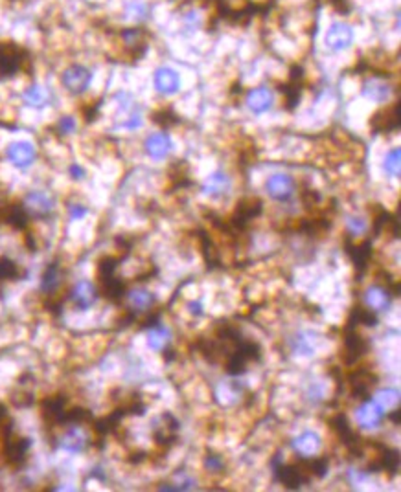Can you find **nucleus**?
Wrapping results in <instances>:
<instances>
[{"mask_svg":"<svg viewBox=\"0 0 401 492\" xmlns=\"http://www.w3.org/2000/svg\"><path fill=\"white\" fill-rule=\"evenodd\" d=\"M357 32L356 26L348 21H334L328 24V28L324 32L323 45L329 54H345L356 45Z\"/></svg>","mask_w":401,"mask_h":492,"instance_id":"1","label":"nucleus"},{"mask_svg":"<svg viewBox=\"0 0 401 492\" xmlns=\"http://www.w3.org/2000/svg\"><path fill=\"white\" fill-rule=\"evenodd\" d=\"M92 79H94V72L92 68H89L83 63H72L68 65L59 76L61 87L67 90L68 94L72 96H83L87 90L91 89Z\"/></svg>","mask_w":401,"mask_h":492,"instance_id":"2","label":"nucleus"},{"mask_svg":"<svg viewBox=\"0 0 401 492\" xmlns=\"http://www.w3.org/2000/svg\"><path fill=\"white\" fill-rule=\"evenodd\" d=\"M267 197L274 202H289L293 201V197L296 195V180L293 175L289 173H278L269 175L263 184Z\"/></svg>","mask_w":401,"mask_h":492,"instance_id":"3","label":"nucleus"},{"mask_svg":"<svg viewBox=\"0 0 401 492\" xmlns=\"http://www.w3.org/2000/svg\"><path fill=\"white\" fill-rule=\"evenodd\" d=\"M153 89H155L157 94L164 96V98H173L182 89L181 72L177 68L168 67V65L155 68V72H153Z\"/></svg>","mask_w":401,"mask_h":492,"instance_id":"4","label":"nucleus"},{"mask_svg":"<svg viewBox=\"0 0 401 492\" xmlns=\"http://www.w3.org/2000/svg\"><path fill=\"white\" fill-rule=\"evenodd\" d=\"M23 208L32 217L46 219L56 212V197L46 190H32L24 197Z\"/></svg>","mask_w":401,"mask_h":492,"instance_id":"5","label":"nucleus"},{"mask_svg":"<svg viewBox=\"0 0 401 492\" xmlns=\"http://www.w3.org/2000/svg\"><path fill=\"white\" fill-rule=\"evenodd\" d=\"M6 160L17 169H28L37 162V147L30 140H15L6 147Z\"/></svg>","mask_w":401,"mask_h":492,"instance_id":"6","label":"nucleus"},{"mask_svg":"<svg viewBox=\"0 0 401 492\" xmlns=\"http://www.w3.org/2000/svg\"><path fill=\"white\" fill-rule=\"evenodd\" d=\"M277 103V98H274V90L267 85H260V87H254L250 89L245 96V107L249 109L254 116H261V114H267V112L272 111V107Z\"/></svg>","mask_w":401,"mask_h":492,"instance_id":"7","label":"nucleus"},{"mask_svg":"<svg viewBox=\"0 0 401 492\" xmlns=\"http://www.w3.org/2000/svg\"><path fill=\"white\" fill-rule=\"evenodd\" d=\"M173 138L170 136L168 131H157V133H151L147 135V138L144 140V151L151 160H166L170 157L171 151H173Z\"/></svg>","mask_w":401,"mask_h":492,"instance_id":"8","label":"nucleus"},{"mask_svg":"<svg viewBox=\"0 0 401 492\" xmlns=\"http://www.w3.org/2000/svg\"><path fill=\"white\" fill-rule=\"evenodd\" d=\"M201 191H203L204 197H208L212 201L225 199L232 191V177L223 169H215L204 179Z\"/></svg>","mask_w":401,"mask_h":492,"instance_id":"9","label":"nucleus"},{"mask_svg":"<svg viewBox=\"0 0 401 492\" xmlns=\"http://www.w3.org/2000/svg\"><path fill=\"white\" fill-rule=\"evenodd\" d=\"M274 476L282 485L289 487V489H299L300 485H304L311 480V476L305 470V463H296V465H274Z\"/></svg>","mask_w":401,"mask_h":492,"instance_id":"10","label":"nucleus"},{"mask_svg":"<svg viewBox=\"0 0 401 492\" xmlns=\"http://www.w3.org/2000/svg\"><path fill=\"white\" fill-rule=\"evenodd\" d=\"M392 94H394L392 85L381 78H370L368 81H365L361 87L362 98L368 101H372V103H378V105L389 103V101L392 100Z\"/></svg>","mask_w":401,"mask_h":492,"instance_id":"11","label":"nucleus"},{"mask_svg":"<svg viewBox=\"0 0 401 492\" xmlns=\"http://www.w3.org/2000/svg\"><path fill=\"white\" fill-rule=\"evenodd\" d=\"M70 302L79 311H89L91 307H94L98 302L96 285L89 280L78 281L70 291Z\"/></svg>","mask_w":401,"mask_h":492,"instance_id":"12","label":"nucleus"},{"mask_svg":"<svg viewBox=\"0 0 401 492\" xmlns=\"http://www.w3.org/2000/svg\"><path fill=\"white\" fill-rule=\"evenodd\" d=\"M153 432H155V439L158 445L168 447L177 439V432H179V423L171 414H162L160 417L153 421Z\"/></svg>","mask_w":401,"mask_h":492,"instance_id":"13","label":"nucleus"},{"mask_svg":"<svg viewBox=\"0 0 401 492\" xmlns=\"http://www.w3.org/2000/svg\"><path fill=\"white\" fill-rule=\"evenodd\" d=\"M87 447H89V436H87L85 430L79 428V426H70V428L65 430V434L59 437V448L68 454L85 452Z\"/></svg>","mask_w":401,"mask_h":492,"instance_id":"14","label":"nucleus"},{"mask_svg":"<svg viewBox=\"0 0 401 492\" xmlns=\"http://www.w3.org/2000/svg\"><path fill=\"white\" fill-rule=\"evenodd\" d=\"M52 100H54V94H52V90L46 87V85H41V83H32L28 85L23 92V101L24 105L32 107V109H46V107L50 105Z\"/></svg>","mask_w":401,"mask_h":492,"instance_id":"15","label":"nucleus"},{"mask_svg":"<svg viewBox=\"0 0 401 492\" xmlns=\"http://www.w3.org/2000/svg\"><path fill=\"white\" fill-rule=\"evenodd\" d=\"M383 408H381L376 401H365V403L357 408V423H359L361 428H367V430L378 428V426L383 423Z\"/></svg>","mask_w":401,"mask_h":492,"instance_id":"16","label":"nucleus"},{"mask_svg":"<svg viewBox=\"0 0 401 492\" xmlns=\"http://www.w3.org/2000/svg\"><path fill=\"white\" fill-rule=\"evenodd\" d=\"M149 15H151V4L147 0H127L122 10V17L135 26L146 23Z\"/></svg>","mask_w":401,"mask_h":492,"instance_id":"17","label":"nucleus"},{"mask_svg":"<svg viewBox=\"0 0 401 492\" xmlns=\"http://www.w3.org/2000/svg\"><path fill=\"white\" fill-rule=\"evenodd\" d=\"M291 445H293L294 452L307 459L318 454V450L323 447V441H321V437L315 432H304L299 437H294V441Z\"/></svg>","mask_w":401,"mask_h":492,"instance_id":"18","label":"nucleus"},{"mask_svg":"<svg viewBox=\"0 0 401 492\" xmlns=\"http://www.w3.org/2000/svg\"><path fill=\"white\" fill-rule=\"evenodd\" d=\"M30 445L32 443L26 437H8L6 445H4V458L12 465L23 463L30 450Z\"/></svg>","mask_w":401,"mask_h":492,"instance_id":"19","label":"nucleus"},{"mask_svg":"<svg viewBox=\"0 0 401 492\" xmlns=\"http://www.w3.org/2000/svg\"><path fill=\"white\" fill-rule=\"evenodd\" d=\"M127 303L133 313H146L155 305V294L147 289H133L127 292Z\"/></svg>","mask_w":401,"mask_h":492,"instance_id":"20","label":"nucleus"},{"mask_svg":"<svg viewBox=\"0 0 401 492\" xmlns=\"http://www.w3.org/2000/svg\"><path fill=\"white\" fill-rule=\"evenodd\" d=\"M63 283V269L61 265L52 263L46 267V270L43 272V278H41V291L45 294H56L59 291V287Z\"/></svg>","mask_w":401,"mask_h":492,"instance_id":"21","label":"nucleus"},{"mask_svg":"<svg viewBox=\"0 0 401 492\" xmlns=\"http://www.w3.org/2000/svg\"><path fill=\"white\" fill-rule=\"evenodd\" d=\"M367 342L362 338L361 335H357V333H348V336L345 338V360L346 364H354L356 360L367 353Z\"/></svg>","mask_w":401,"mask_h":492,"instance_id":"22","label":"nucleus"},{"mask_svg":"<svg viewBox=\"0 0 401 492\" xmlns=\"http://www.w3.org/2000/svg\"><path fill=\"white\" fill-rule=\"evenodd\" d=\"M365 302H367L370 311H384L390 305V292L383 287H370L365 292Z\"/></svg>","mask_w":401,"mask_h":492,"instance_id":"23","label":"nucleus"},{"mask_svg":"<svg viewBox=\"0 0 401 492\" xmlns=\"http://www.w3.org/2000/svg\"><path fill=\"white\" fill-rule=\"evenodd\" d=\"M147 347L151 351H164L166 346L170 344V331L162 327V325L153 324L147 331Z\"/></svg>","mask_w":401,"mask_h":492,"instance_id":"24","label":"nucleus"},{"mask_svg":"<svg viewBox=\"0 0 401 492\" xmlns=\"http://www.w3.org/2000/svg\"><path fill=\"white\" fill-rule=\"evenodd\" d=\"M350 384H351V393L354 395H359V397L365 399L368 392H370V388L376 384V377L372 373H368V371H357L356 375L350 379Z\"/></svg>","mask_w":401,"mask_h":492,"instance_id":"25","label":"nucleus"},{"mask_svg":"<svg viewBox=\"0 0 401 492\" xmlns=\"http://www.w3.org/2000/svg\"><path fill=\"white\" fill-rule=\"evenodd\" d=\"M204 26L203 13L197 10H188L181 17V32L184 35H195Z\"/></svg>","mask_w":401,"mask_h":492,"instance_id":"26","label":"nucleus"},{"mask_svg":"<svg viewBox=\"0 0 401 492\" xmlns=\"http://www.w3.org/2000/svg\"><path fill=\"white\" fill-rule=\"evenodd\" d=\"M383 171L390 179H400L401 175V151L400 147H392L383 158Z\"/></svg>","mask_w":401,"mask_h":492,"instance_id":"27","label":"nucleus"},{"mask_svg":"<svg viewBox=\"0 0 401 492\" xmlns=\"http://www.w3.org/2000/svg\"><path fill=\"white\" fill-rule=\"evenodd\" d=\"M21 61H23V59L19 57L17 50L6 48V46L0 48V72L2 74L17 72L19 67H21Z\"/></svg>","mask_w":401,"mask_h":492,"instance_id":"28","label":"nucleus"},{"mask_svg":"<svg viewBox=\"0 0 401 492\" xmlns=\"http://www.w3.org/2000/svg\"><path fill=\"white\" fill-rule=\"evenodd\" d=\"M376 403L381 406V408H394L398 406L400 403V392L395 390V388H384V390H379L376 393V399H373Z\"/></svg>","mask_w":401,"mask_h":492,"instance_id":"29","label":"nucleus"},{"mask_svg":"<svg viewBox=\"0 0 401 492\" xmlns=\"http://www.w3.org/2000/svg\"><path fill=\"white\" fill-rule=\"evenodd\" d=\"M120 41L125 48H136L144 43V34H142V28L138 26H131V28H124L122 34H120Z\"/></svg>","mask_w":401,"mask_h":492,"instance_id":"30","label":"nucleus"},{"mask_svg":"<svg viewBox=\"0 0 401 492\" xmlns=\"http://www.w3.org/2000/svg\"><path fill=\"white\" fill-rule=\"evenodd\" d=\"M56 129L59 135L63 136H70L78 131V120L72 116V114H63L56 123Z\"/></svg>","mask_w":401,"mask_h":492,"instance_id":"31","label":"nucleus"},{"mask_svg":"<svg viewBox=\"0 0 401 492\" xmlns=\"http://www.w3.org/2000/svg\"><path fill=\"white\" fill-rule=\"evenodd\" d=\"M19 267L17 263H13L10 259L0 258V281H8V280H15L19 278Z\"/></svg>","mask_w":401,"mask_h":492,"instance_id":"32","label":"nucleus"},{"mask_svg":"<svg viewBox=\"0 0 401 492\" xmlns=\"http://www.w3.org/2000/svg\"><path fill=\"white\" fill-rule=\"evenodd\" d=\"M350 256L351 259H354V263L357 265V267H361V269H365L368 265V261H370V246L368 245H361V246H354L350 250Z\"/></svg>","mask_w":401,"mask_h":492,"instance_id":"33","label":"nucleus"},{"mask_svg":"<svg viewBox=\"0 0 401 492\" xmlns=\"http://www.w3.org/2000/svg\"><path fill=\"white\" fill-rule=\"evenodd\" d=\"M144 125V116H142L140 111H133L127 112V118H125L124 122H122V129L125 131H138Z\"/></svg>","mask_w":401,"mask_h":492,"instance_id":"34","label":"nucleus"},{"mask_svg":"<svg viewBox=\"0 0 401 492\" xmlns=\"http://www.w3.org/2000/svg\"><path fill=\"white\" fill-rule=\"evenodd\" d=\"M346 230H348L351 235H362L368 230V224L362 217L350 215V217L346 219Z\"/></svg>","mask_w":401,"mask_h":492,"instance_id":"35","label":"nucleus"},{"mask_svg":"<svg viewBox=\"0 0 401 492\" xmlns=\"http://www.w3.org/2000/svg\"><path fill=\"white\" fill-rule=\"evenodd\" d=\"M293 351L296 355H304V357H310L313 355V346H311L310 338H305V335H299L293 340Z\"/></svg>","mask_w":401,"mask_h":492,"instance_id":"36","label":"nucleus"},{"mask_svg":"<svg viewBox=\"0 0 401 492\" xmlns=\"http://www.w3.org/2000/svg\"><path fill=\"white\" fill-rule=\"evenodd\" d=\"M204 469L208 472H223L225 470V459L217 456V454H208L204 458Z\"/></svg>","mask_w":401,"mask_h":492,"instance_id":"37","label":"nucleus"},{"mask_svg":"<svg viewBox=\"0 0 401 492\" xmlns=\"http://www.w3.org/2000/svg\"><path fill=\"white\" fill-rule=\"evenodd\" d=\"M87 215H89V208L85 204H79V202L68 204V217H70V221H81Z\"/></svg>","mask_w":401,"mask_h":492,"instance_id":"38","label":"nucleus"},{"mask_svg":"<svg viewBox=\"0 0 401 492\" xmlns=\"http://www.w3.org/2000/svg\"><path fill=\"white\" fill-rule=\"evenodd\" d=\"M68 177H70L74 182H83V180L87 179V169L79 162H72L68 166Z\"/></svg>","mask_w":401,"mask_h":492,"instance_id":"39","label":"nucleus"},{"mask_svg":"<svg viewBox=\"0 0 401 492\" xmlns=\"http://www.w3.org/2000/svg\"><path fill=\"white\" fill-rule=\"evenodd\" d=\"M188 313L192 314V316H201L203 314V305H201V302H190L188 303Z\"/></svg>","mask_w":401,"mask_h":492,"instance_id":"40","label":"nucleus"},{"mask_svg":"<svg viewBox=\"0 0 401 492\" xmlns=\"http://www.w3.org/2000/svg\"><path fill=\"white\" fill-rule=\"evenodd\" d=\"M4 419H6V414H4V410L0 408V426H2V423H4Z\"/></svg>","mask_w":401,"mask_h":492,"instance_id":"41","label":"nucleus"}]
</instances>
